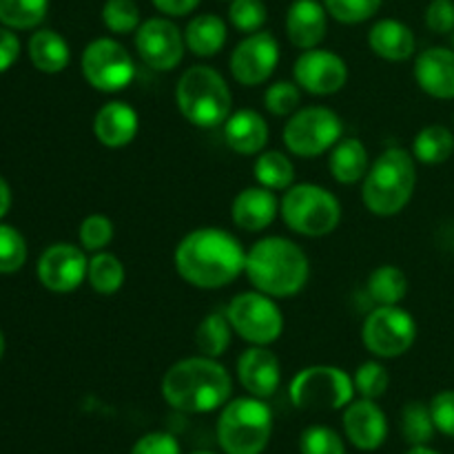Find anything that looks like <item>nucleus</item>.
<instances>
[{"label":"nucleus","instance_id":"obj_1","mask_svg":"<svg viewBox=\"0 0 454 454\" xmlns=\"http://www.w3.org/2000/svg\"><path fill=\"white\" fill-rule=\"evenodd\" d=\"M177 275L202 291H217L233 284L247 266V251L233 233L202 226L180 239L173 253Z\"/></svg>","mask_w":454,"mask_h":454},{"label":"nucleus","instance_id":"obj_2","mask_svg":"<svg viewBox=\"0 0 454 454\" xmlns=\"http://www.w3.org/2000/svg\"><path fill=\"white\" fill-rule=\"evenodd\" d=\"M233 381L217 359L186 357L173 364L162 377V397L171 408L191 415L220 411L229 403Z\"/></svg>","mask_w":454,"mask_h":454},{"label":"nucleus","instance_id":"obj_3","mask_svg":"<svg viewBox=\"0 0 454 454\" xmlns=\"http://www.w3.org/2000/svg\"><path fill=\"white\" fill-rule=\"evenodd\" d=\"M244 273L255 291L286 300L304 291L310 278V262L300 244L282 235H269L247 251Z\"/></svg>","mask_w":454,"mask_h":454},{"label":"nucleus","instance_id":"obj_4","mask_svg":"<svg viewBox=\"0 0 454 454\" xmlns=\"http://www.w3.org/2000/svg\"><path fill=\"white\" fill-rule=\"evenodd\" d=\"M417 186V160L406 149H386L371 162L362 180V202L372 215H399L411 204Z\"/></svg>","mask_w":454,"mask_h":454},{"label":"nucleus","instance_id":"obj_5","mask_svg":"<svg viewBox=\"0 0 454 454\" xmlns=\"http://www.w3.org/2000/svg\"><path fill=\"white\" fill-rule=\"evenodd\" d=\"M176 105L182 118L193 127L215 129L229 120L233 93L220 71L208 65H193L177 80Z\"/></svg>","mask_w":454,"mask_h":454},{"label":"nucleus","instance_id":"obj_6","mask_svg":"<svg viewBox=\"0 0 454 454\" xmlns=\"http://www.w3.org/2000/svg\"><path fill=\"white\" fill-rule=\"evenodd\" d=\"M273 434V412L260 397L226 403L217 419V443L226 454H262Z\"/></svg>","mask_w":454,"mask_h":454},{"label":"nucleus","instance_id":"obj_7","mask_svg":"<svg viewBox=\"0 0 454 454\" xmlns=\"http://www.w3.org/2000/svg\"><path fill=\"white\" fill-rule=\"evenodd\" d=\"M279 215L293 233L304 238H324L340 226L341 204L337 195L324 186L301 182L284 191Z\"/></svg>","mask_w":454,"mask_h":454},{"label":"nucleus","instance_id":"obj_8","mask_svg":"<svg viewBox=\"0 0 454 454\" xmlns=\"http://www.w3.org/2000/svg\"><path fill=\"white\" fill-rule=\"evenodd\" d=\"M344 137L340 114L328 106H300L284 124V145L288 153L313 160L328 153Z\"/></svg>","mask_w":454,"mask_h":454},{"label":"nucleus","instance_id":"obj_9","mask_svg":"<svg viewBox=\"0 0 454 454\" xmlns=\"http://www.w3.org/2000/svg\"><path fill=\"white\" fill-rule=\"evenodd\" d=\"M353 377L340 366H309L293 377L288 397L301 411H341L353 402Z\"/></svg>","mask_w":454,"mask_h":454},{"label":"nucleus","instance_id":"obj_10","mask_svg":"<svg viewBox=\"0 0 454 454\" xmlns=\"http://www.w3.org/2000/svg\"><path fill=\"white\" fill-rule=\"evenodd\" d=\"M231 328L251 346H270L282 337L284 315L275 297L260 291L239 293L226 309Z\"/></svg>","mask_w":454,"mask_h":454},{"label":"nucleus","instance_id":"obj_11","mask_svg":"<svg viewBox=\"0 0 454 454\" xmlns=\"http://www.w3.org/2000/svg\"><path fill=\"white\" fill-rule=\"evenodd\" d=\"M84 80L100 93L124 91L136 78V60L115 38H96L80 58Z\"/></svg>","mask_w":454,"mask_h":454},{"label":"nucleus","instance_id":"obj_12","mask_svg":"<svg viewBox=\"0 0 454 454\" xmlns=\"http://www.w3.org/2000/svg\"><path fill=\"white\" fill-rule=\"evenodd\" d=\"M417 322L402 306H377L362 324L364 348L380 359H397L412 348Z\"/></svg>","mask_w":454,"mask_h":454},{"label":"nucleus","instance_id":"obj_13","mask_svg":"<svg viewBox=\"0 0 454 454\" xmlns=\"http://www.w3.org/2000/svg\"><path fill=\"white\" fill-rule=\"evenodd\" d=\"M133 44L140 60L153 71H173L186 51L184 31L167 16L149 18L137 27Z\"/></svg>","mask_w":454,"mask_h":454},{"label":"nucleus","instance_id":"obj_14","mask_svg":"<svg viewBox=\"0 0 454 454\" xmlns=\"http://www.w3.org/2000/svg\"><path fill=\"white\" fill-rule=\"evenodd\" d=\"M279 65V43L270 31L244 35L231 53V75L242 87H260Z\"/></svg>","mask_w":454,"mask_h":454},{"label":"nucleus","instance_id":"obj_15","mask_svg":"<svg viewBox=\"0 0 454 454\" xmlns=\"http://www.w3.org/2000/svg\"><path fill=\"white\" fill-rule=\"evenodd\" d=\"M293 80L310 96H333L348 82V65L328 49H306L293 65Z\"/></svg>","mask_w":454,"mask_h":454},{"label":"nucleus","instance_id":"obj_16","mask_svg":"<svg viewBox=\"0 0 454 454\" xmlns=\"http://www.w3.org/2000/svg\"><path fill=\"white\" fill-rule=\"evenodd\" d=\"M89 260L82 247L51 244L38 260V279L51 293H74L87 279Z\"/></svg>","mask_w":454,"mask_h":454},{"label":"nucleus","instance_id":"obj_17","mask_svg":"<svg viewBox=\"0 0 454 454\" xmlns=\"http://www.w3.org/2000/svg\"><path fill=\"white\" fill-rule=\"evenodd\" d=\"M238 380L248 395L269 399L282 384V364L269 346H251L238 357Z\"/></svg>","mask_w":454,"mask_h":454},{"label":"nucleus","instance_id":"obj_18","mask_svg":"<svg viewBox=\"0 0 454 454\" xmlns=\"http://www.w3.org/2000/svg\"><path fill=\"white\" fill-rule=\"evenodd\" d=\"M344 430L348 442L359 450H377L388 437V421L375 399H357L344 408Z\"/></svg>","mask_w":454,"mask_h":454},{"label":"nucleus","instance_id":"obj_19","mask_svg":"<svg viewBox=\"0 0 454 454\" xmlns=\"http://www.w3.org/2000/svg\"><path fill=\"white\" fill-rule=\"evenodd\" d=\"M415 82L434 100H454V49L430 47L415 58Z\"/></svg>","mask_w":454,"mask_h":454},{"label":"nucleus","instance_id":"obj_20","mask_svg":"<svg viewBox=\"0 0 454 454\" xmlns=\"http://www.w3.org/2000/svg\"><path fill=\"white\" fill-rule=\"evenodd\" d=\"M279 215V200L275 191L266 186H248L242 189L233 200L231 207V217L238 229L247 233H262L269 229Z\"/></svg>","mask_w":454,"mask_h":454},{"label":"nucleus","instance_id":"obj_21","mask_svg":"<svg viewBox=\"0 0 454 454\" xmlns=\"http://www.w3.org/2000/svg\"><path fill=\"white\" fill-rule=\"evenodd\" d=\"M137 131H140V115L122 100H111L102 105L93 118L96 140L106 149H122L131 145Z\"/></svg>","mask_w":454,"mask_h":454},{"label":"nucleus","instance_id":"obj_22","mask_svg":"<svg viewBox=\"0 0 454 454\" xmlns=\"http://www.w3.org/2000/svg\"><path fill=\"white\" fill-rule=\"evenodd\" d=\"M328 31V12L319 0H293L286 12V35L293 47L315 49Z\"/></svg>","mask_w":454,"mask_h":454},{"label":"nucleus","instance_id":"obj_23","mask_svg":"<svg viewBox=\"0 0 454 454\" xmlns=\"http://www.w3.org/2000/svg\"><path fill=\"white\" fill-rule=\"evenodd\" d=\"M224 142L238 155H260L269 145V124L255 109H239L224 124Z\"/></svg>","mask_w":454,"mask_h":454},{"label":"nucleus","instance_id":"obj_24","mask_svg":"<svg viewBox=\"0 0 454 454\" xmlns=\"http://www.w3.org/2000/svg\"><path fill=\"white\" fill-rule=\"evenodd\" d=\"M368 47L375 56L388 62H403L417 49L415 31L397 18H381L368 31Z\"/></svg>","mask_w":454,"mask_h":454},{"label":"nucleus","instance_id":"obj_25","mask_svg":"<svg viewBox=\"0 0 454 454\" xmlns=\"http://www.w3.org/2000/svg\"><path fill=\"white\" fill-rule=\"evenodd\" d=\"M368 168H371V155L359 137H341L328 151V171H331L333 180L340 184H357L366 177Z\"/></svg>","mask_w":454,"mask_h":454},{"label":"nucleus","instance_id":"obj_26","mask_svg":"<svg viewBox=\"0 0 454 454\" xmlns=\"http://www.w3.org/2000/svg\"><path fill=\"white\" fill-rule=\"evenodd\" d=\"M226 40H229V27L217 13H200L191 18L184 29L186 49L198 58L217 56L226 47Z\"/></svg>","mask_w":454,"mask_h":454},{"label":"nucleus","instance_id":"obj_27","mask_svg":"<svg viewBox=\"0 0 454 454\" xmlns=\"http://www.w3.org/2000/svg\"><path fill=\"white\" fill-rule=\"evenodd\" d=\"M29 58L43 74H60L69 67V43L53 29H40L29 38Z\"/></svg>","mask_w":454,"mask_h":454},{"label":"nucleus","instance_id":"obj_28","mask_svg":"<svg viewBox=\"0 0 454 454\" xmlns=\"http://www.w3.org/2000/svg\"><path fill=\"white\" fill-rule=\"evenodd\" d=\"M454 155V133L443 124H428L412 140V158L428 167L448 162Z\"/></svg>","mask_w":454,"mask_h":454},{"label":"nucleus","instance_id":"obj_29","mask_svg":"<svg viewBox=\"0 0 454 454\" xmlns=\"http://www.w3.org/2000/svg\"><path fill=\"white\" fill-rule=\"evenodd\" d=\"M253 176L266 189L288 191L295 184V164L282 151H262L253 164Z\"/></svg>","mask_w":454,"mask_h":454},{"label":"nucleus","instance_id":"obj_30","mask_svg":"<svg viewBox=\"0 0 454 454\" xmlns=\"http://www.w3.org/2000/svg\"><path fill=\"white\" fill-rule=\"evenodd\" d=\"M368 295L377 306H399L408 295V278L399 266H377L368 275Z\"/></svg>","mask_w":454,"mask_h":454},{"label":"nucleus","instance_id":"obj_31","mask_svg":"<svg viewBox=\"0 0 454 454\" xmlns=\"http://www.w3.org/2000/svg\"><path fill=\"white\" fill-rule=\"evenodd\" d=\"M124 279H127V270L118 255L109 251L93 253V257L89 260L87 282L98 295H115L124 286Z\"/></svg>","mask_w":454,"mask_h":454},{"label":"nucleus","instance_id":"obj_32","mask_svg":"<svg viewBox=\"0 0 454 454\" xmlns=\"http://www.w3.org/2000/svg\"><path fill=\"white\" fill-rule=\"evenodd\" d=\"M233 328L226 313H208L195 328V346L204 357L220 359L229 350Z\"/></svg>","mask_w":454,"mask_h":454},{"label":"nucleus","instance_id":"obj_33","mask_svg":"<svg viewBox=\"0 0 454 454\" xmlns=\"http://www.w3.org/2000/svg\"><path fill=\"white\" fill-rule=\"evenodd\" d=\"M434 433L437 426L430 412V403L408 402L402 408V434L411 446H428Z\"/></svg>","mask_w":454,"mask_h":454},{"label":"nucleus","instance_id":"obj_34","mask_svg":"<svg viewBox=\"0 0 454 454\" xmlns=\"http://www.w3.org/2000/svg\"><path fill=\"white\" fill-rule=\"evenodd\" d=\"M47 12L49 0H0V22L9 29H34Z\"/></svg>","mask_w":454,"mask_h":454},{"label":"nucleus","instance_id":"obj_35","mask_svg":"<svg viewBox=\"0 0 454 454\" xmlns=\"http://www.w3.org/2000/svg\"><path fill=\"white\" fill-rule=\"evenodd\" d=\"M100 18L106 29L115 35L136 34L142 25V12L136 0H105Z\"/></svg>","mask_w":454,"mask_h":454},{"label":"nucleus","instance_id":"obj_36","mask_svg":"<svg viewBox=\"0 0 454 454\" xmlns=\"http://www.w3.org/2000/svg\"><path fill=\"white\" fill-rule=\"evenodd\" d=\"M301 102V89L295 80H278L264 91V106L275 118H291Z\"/></svg>","mask_w":454,"mask_h":454},{"label":"nucleus","instance_id":"obj_37","mask_svg":"<svg viewBox=\"0 0 454 454\" xmlns=\"http://www.w3.org/2000/svg\"><path fill=\"white\" fill-rule=\"evenodd\" d=\"M266 20H269V9L264 0H231L229 22L239 34L248 35L262 31Z\"/></svg>","mask_w":454,"mask_h":454},{"label":"nucleus","instance_id":"obj_38","mask_svg":"<svg viewBox=\"0 0 454 454\" xmlns=\"http://www.w3.org/2000/svg\"><path fill=\"white\" fill-rule=\"evenodd\" d=\"M355 393L364 399H380L388 393L390 372L381 362H364L353 375Z\"/></svg>","mask_w":454,"mask_h":454},{"label":"nucleus","instance_id":"obj_39","mask_svg":"<svg viewBox=\"0 0 454 454\" xmlns=\"http://www.w3.org/2000/svg\"><path fill=\"white\" fill-rule=\"evenodd\" d=\"M328 16L341 25H362L381 9L384 0H322Z\"/></svg>","mask_w":454,"mask_h":454},{"label":"nucleus","instance_id":"obj_40","mask_svg":"<svg viewBox=\"0 0 454 454\" xmlns=\"http://www.w3.org/2000/svg\"><path fill=\"white\" fill-rule=\"evenodd\" d=\"M114 222L106 215H102V213H93V215L84 217L78 231L80 247L89 253L106 251V247L114 242Z\"/></svg>","mask_w":454,"mask_h":454},{"label":"nucleus","instance_id":"obj_41","mask_svg":"<svg viewBox=\"0 0 454 454\" xmlns=\"http://www.w3.org/2000/svg\"><path fill=\"white\" fill-rule=\"evenodd\" d=\"M301 454H346L344 439L328 426H309L300 439Z\"/></svg>","mask_w":454,"mask_h":454},{"label":"nucleus","instance_id":"obj_42","mask_svg":"<svg viewBox=\"0 0 454 454\" xmlns=\"http://www.w3.org/2000/svg\"><path fill=\"white\" fill-rule=\"evenodd\" d=\"M27 262V242L13 226L0 224V273H16Z\"/></svg>","mask_w":454,"mask_h":454},{"label":"nucleus","instance_id":"obj_43","mask_svg":"<svg viewBox=\"0 0 454 454\" xmlns=\"http://www.w3.org/2000/svg\"><path fill=\"white\" fill-rule=\"evenodd\" d=\"M426 27L437 35L454 31V0H430L426 7Z\"/></svg>","mask_w":454,"mask_h":454},{"label":"nucleus","instance_id":"obj_44","mask_svg":"<svg viewBox=\"0 0 454 454\" xmlns=\"http://www.w3.org/2000/svg\"><path fill=\"white\" fill-rule=\"evenodd\" d=\"M430 412L439 433L454 439V390H442L434 395L430 402Z\"/></svg>","mask_w":454,"mask_h":454},{"label":"nucleus","instance_id":"obj_45","mask_svg":"<svg viewBox=\"0 0 454 454\" xmlns=\"http://www.w3.org/2000/svg\"><path fill=\"white\" fill-rule=\"evenodd\" d=\"M131 454H180V443L168 433H149L133 443Z\"/></svg>","mask_w":454,"mask_h":454},{"label":"nucleus","instance_id":"obj_46","mask_svg":"<svg viewBox=\"0 0 454 454\" xmlns=\"http://www.w3.org/2000/svg\"><path fill=\"white\" fill-rule=\"evenodd\" d=\"M20 56V40L9 27H0V74L12 69L13 62Z\"/></svg>","mask_w":454,"mask_h":454},{"label":"nucleus","instance_id":"obj_47","mask_svg":"<svg viewBox=\"0 0 454 454\" xmlns=\"http://www.w3.org/2000/svg\"><path fill=\"white\" fill-rule=\"evenodd\" d=\"M151 3L167 18H184L193 13L202 0H151Z\"/></svg>","mask_w":454,"mask_h":454},{"label":"nucleus","instance_id":"obj_48","mask_svg":"<svg viewBox=\"0 0 454 454\" xmlns=\"http://www.w3.org/2000/svg\"><path fill=\"white\" fill-rule=\"evenodd\" d=\"M9 207H12V191H9V184L4 182V177L0 176V220L7 215Z\"/></svg>","mask_w":454,"mask_h":454},{"label":"nucleus","instance_id":"obj_49","mask_svg":"<svg viewBox=\"0 0 454 454\" xmlns=\"http://www.w3.org/2000/svg\"><path fill=\"white\" fill-rule=\"evenodd\" d=\"M406 454H439V452H434L433 448H428V446H412Z\"/></svg>","mask_w":454,"mask_h":454},{"label":"nucleus","instance_id":"obj_50","mask_svg":"<svg viewBox=\"0 0 454 454\" xmlns=\"http://www.w3.org/2000/svg\"><path fill=\"white\" fill-rule=\"evenodd\" d=\"M3 353H4V337L3 333H0V359H3Z\"/></svg>","mask_w":454,"mask_h":454},{"label":"nucleus","instance_id":"obj_51","mask_svg":"<svg viewBox=\"0 0 454 454\" xmlns=\"http://www.w3.org/2000/svg\"><path fill=\"white\" fill-rule=\"evenodd\" d=\"M191 454H215V452H211V450H195V452H191Z\"/></svg>","mask_w":454,"mask_h":454},{"label":"nucleus","instance_id":"obj_52","mask_svg":"<svg viewBox=\"0 0 454 454\" xmlns=\"http://www.w3.org/2000/svg\"><path fill=\"white\" fill-rule=\"evenodd\" d=\"M450 40H452V49H454V31L450 34Z\"/></svg>","mask_w":454,"mask_h":454}]
</instances>
